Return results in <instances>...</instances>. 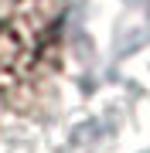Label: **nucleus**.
<instances>
[{
  "mask_svg": "<svg viewBox=\"0 0 150 153\" xmlns=\"http://www.w3.org/2000/svg\"><path fill=\"white\" fill-rule=\"evenodd\" d=\"M55 0H14L0 10V99L21 105L58 61Z\"/></svg>",
  "mask_w": 150,
  "mask_h": 153,
  "instance_id": "nucleus-1",
  "label": "nucleus"
}]
</instances>
